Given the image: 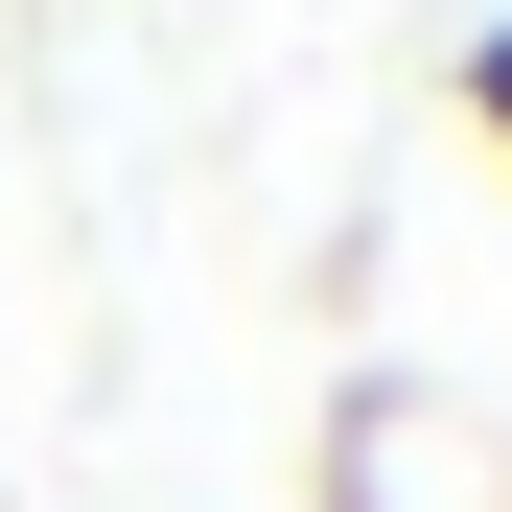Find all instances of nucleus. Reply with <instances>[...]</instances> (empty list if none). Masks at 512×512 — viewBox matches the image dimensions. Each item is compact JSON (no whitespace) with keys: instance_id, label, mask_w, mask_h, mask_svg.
I'll return each instance as SVG.
<instances>
[{"instance_id":"nucleus-1","label":"nucleus","mask_w":512,"mask_h":512,"mask_svg":"<svg viewBox=\"0 0 512 512\" xmlns=\"http://www.w3.org/2000/svg\"><path fill=\"white\" fill-rule=\"evenodd\" d=\"M443 94H466V140H489V163H512V24H489V47H466V70H443Z\"/></svg>"},{"instance_id":"nucleus-2","label":"nucleus","mask_w":512,"mask_h":512,"mask_svg":"<svg viewBox=\"0 0 512 512\" xmlns=\"http://www.w3.org/2000/svg\"><path fill=\"white\" fill-rule=\"evenodd\" d=\"M326 512H373V489H326Z\"/></svg>"}]
</instances>
